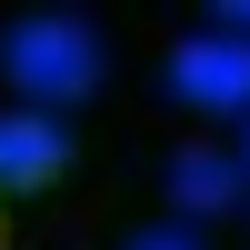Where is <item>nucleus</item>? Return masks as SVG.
I'll return each mask as SVG.
<instances>
[{
	"instance_id": "1",
	"label": "nucleus",
	"mask_w": 250,
	"mask_h": 250,
	"mask_svg": "<svg viewBox=\"0 0 250 250\" xmlns=\"http://www.w3.org/2000/svg\"><path fill=\"white\" fill-rule=\"evenodd\" d=\"M0 70H10L20 110H50L60 120V100H80L100 80V40H90L80 10H30V20H10V40H0Z\"/></svg>"
},
{
	"instance_id": "2",
	"label": "nucleus",
	"mask_w": 250,
	"mask_h": 250,
	"mask_svg": "<svg viewBox=\"0 0 250 250\" xmlns=\"http://www.w3.org/2000/svg\"><path fill=\"white\" fill-rule=\"evenodd\" d=\"M170 90L200 100V110H250V40H230V30L180 40L170 50Z\"/></svg>"
},
{
	"instance_id": "3",
	"label": "nucleus",
	"mask_w": 250,
	"mask_h": 250,
	"mask_svg": "<svg viewBox=\"0 0 250 250\" xmlns=\"http://www.w3.org/2000/svg\"><path fill=\"white\" fill-rule=\"evenodd\" d=\"M70 170V130L50 110H0V190H50Z\"/></svg>"
},
{
	"instance_id": "4",
	"label": "nucleus",
	"mask_w": 250,
	"mask_h": 250,
	"mask_svg": "<svg viewBox=\"0 0 250 250\" xmlns=\"http://www.w3.org/2000/svg\"><path fill=\"white\" fill-rule=\"evenodd\" d=\"M240 190H250V170H240V150H180V160H170V200H180L190 220H200V210L220 220V210H230Z\"/></svg>"
},
{
	"instance_id": "5",
	"label": "nucleus",
	"mask_w": 250,
	"mask_h": 250,
	"mask_svg": "<svg viewBox=\"0 0 250 250\" xmlns=\"http://www.w3.org/2000/svg\"><path fill=\"white\" fill-rule=\"evenodd\" d=\"M120 250H210V240H200L190 220H170V230H130V240H120Z\"/></svg>"
},
{
	"instance_id": "6",
	"label": "nucleus",
	"mask_w": 250,
	"mask_h": 250,
	"mask_svg": "<svg viewBox=\"0 0 250 250\" xmlns=\"http://www.w3.org/2000/svg\"><path fill=\"white\" fill-rule=\"evenodd\" d=\"M220 30H230V40H250V0H230V10H220Z\"/></svg>"
},
{
	"instance_id": "7",
	"label": "nucleus",
	"mask_w": 250,
	"mask_h": 250,
	"mask_svg": "<svg viewBox=\"0 0 250 250\" xmlns=\"http://www.w3.org/2000/svg\"><path fill=\"white\" fill-rule=\"evenodd\" d=\"M240 170H250V140H240Z\"/></svg>"
}]
</instances>
